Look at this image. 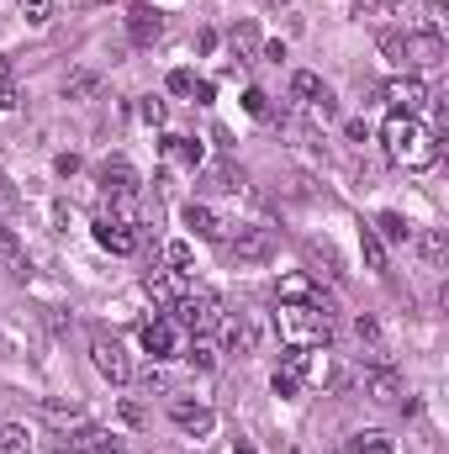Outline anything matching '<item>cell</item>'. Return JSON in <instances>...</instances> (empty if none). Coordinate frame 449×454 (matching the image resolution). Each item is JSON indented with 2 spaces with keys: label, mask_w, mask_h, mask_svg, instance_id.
<instances>
[{
  "label": "cell",
  "mask_w": 449,
  "mask_h": 454,
  "mask_svg": "<svg viewBox=\"0 0 449 454\" xmlns=\"http://www.w3.org/2000/svg\"><path fill=\"white\" fill-rule=\"evenodd\" d=\"M11 212H16V185H11V180H0V223H5Z\"/></svg>",
  "instance_id": "obj_41"
},
{
  "label": "cell",
  "mask_w": 449,
  "mask_h": 454,
  "mask_svg": "<svg viewBox=\"0 0 449 454\" xmlns=\"http://www.w3.org/2000/svg\"><path fill=\"white\" fill-rule=\"evenodd\" d=\"M164 264L185 275V270H191V243H185V238H169V243H164Z\"/></svg>",
  "instance_id": "obj_33"
},
{
  "label": "cell",
  "mask_w": 449,
  "mask_h": 454,
  "mask_svg": "<svg viewBox=\"0 0 449 454\" xmlns=\"http://www.w3.org/2000/svg\"><path fill=\"white\" fill-rule=\"evenodd\" d=\"M64 90H69V96H91V90H96V74H75Z\"/></svg>",
  "instance_id": "obj_42"
},
{
  "label": "cell",
  "mask_w": 449,
  "mask_h": 454,
  "mask_svg": "<svg viewBox=\"0 0 449 454\" xmlns=\"http://www.w3.org/2000/svg\"><path fill=\"white\" fill-rule=\"evenodd\" d=\"M227 43H232V53H238L243 64H254V59H259V48H264V43H259V27H254V21L232 27V32H227Z\"/></svg>",
  "instance_id": "obj_22"
},
{
  "label": "cell",
  "mask_w": 449,
  "mask_h": 454,
  "mask_svg": "<svg viewBox=\"0 0 449 454\" xmlns=\"http://www.w3.org/2000/svg\"><path fill=\"white\" fill-rule=\"evenodd\" d=\"M101 185H106V196H138L143 191V180H138V169L127 159H106L101 164Z\"/></svg>",
  "instance_id": "obj_17"
},
{
  "label": "cell",
  "mask_w": 449,
  "mask_h": 454,
  "mask_svg": "<svg viewBox=\"0 0 449 454\" xmlns=\"http://www.w3.org/2000/svg\"><path fill=\"white\" fill-rule=\"evenodd\" d=\"M375 238H381V243H413V227H407L402 212H381V217H375Z\"/></svg>",
  "instance_id": "obj_24"
},
{
  "label": "cell",
  "mask_w": 449,
  "mask_h": 454,
  "mask_svg": "<svg viewBox=\"0 0 449 454\" xmlns=\"http://www.w3.org/2000/svg\"><path fill=\"white\" fill-rule=\"evenodd\" d=\"M445 64V37H434V32H407V69L423 80V74H434Z\"/></svg>",
  "instance_id": "obj_7"
},
{
  "label": "cell",
  "mask_w": 449,
  "mask_h": 454,
  "mask_svg": "<svg viewBox=\"0 0 449 454\" xmlns=\"http://www.w3.org/2000/svg\"><path fill=\"white\" fill-rule=\"evenodd\" d=\"M227 254L238 259V264H259V259H270L275 254V232L270 227H254V223H238L227 227Z\"/></svg>",
  "instance_id": "obj_4"
},
{
  "label": "cell",
  "mask_w": 449,
  "mask_h": 454,
  "mask_svg": "<svg viewBox=\"0 0 449 454\" xmlns=\"http://www.w3.org/2000/svg\"><path fill=\"white\" fill-rule=\"evenodd\" d=\"M359 248H365V264H370L375 275H386V243L375 238V227H365V232H359Z\"/></svg>",
  "instance_id": "obj_31"
},
{
  "label": "cell",
  "mask_w": 449,
  "mask_h": 454,
  "mask_svg": "<svg viewBox=\"0 0 449 454\" xmlns=\"http://www.w3.org/2000/svg\"><path fill=\"white\" fill-rule=\"evenodd\" d=\"M365 396H370L375 407H397V402H402V375H397V364H375V370L365 375Z\"/></svg>",
  "instance_id": "obj_12"
},
{
  "label": "cell",
  "mask_w": 449,
  "mask_h": 454,
  "mask_svg": "<svg viewBox=\"0 0 449 454\" xmlns=\"http://www.w3.org/2000/svg\"><path fill=\"white\" fill-rule=\"evenodd\" d=\"M343 132H349V137H354V143H365V137H370V127H365V121H359V116H354V121H343Z\"/></svg>",
  "instance_id": "obj_46"
},
{
  "label": "cell",
  "mask_w": 449,
  "mask_h": 454,
  "mask_svg": "<svg viewBox=\"0 0 449 454\" xmlns=\"http://www.w3.org/2000/svg\"><path fill=\"white\" fill-rule=\"evenodd\" d=\"M291 96H296L302 106H312V101H323V96H328V85H323V74L296 69V74H291Z\"/></svg>",
  "instance_id": "obj_23"
},
{
  "label": "cell",
  "mask_w": 449,
  "mask_h": 454,
  "mask_svg": "<svg viewBox=\"0 0 449 454\" xmlns=\"http://www.w3.org/2000/svg\"><path fill=\"white\" fill-rule=\"evenodd\" d=\"M423 32H434V37L449 32V5L445 0H429V27H423Z\"/></svg>",
  "instance_id": "obj_35"
},
{
  "label": "cell",
  "mask_w": 449,
  "mask_h": 454,
  "mask_svg": "<svg viewBox=\"0 0 449 454\" xmlns=\"http://www.w3.org/2000/svg\"><path fill=\"white\" fill-rule=\"evenodd\" d=\"M169 317H175L185 333H212V328H217V317H223V301H217L207 286H185V291H180V301L169 307Z\"/></svg>",
  "instance_id": "obj_2"
},
{
  "label": "cell",
  "mask_w": 449,
  "mask_h": 454,
  "mask_svg": "<svg viewBox=\"0 0 449 454\" xmlns=\"http://www.w3.org/2000/svg\"><path fill=\"white\" fill-rule=\"evenodd\" d=\"M164 85H169V96H191V90H196V74H191V69H175Z\"/></svg>",
  "instance_id": "obj_39"
},
{
  "label": "cell",
  "mask_w": 449,
  "mask_h": 454,
  "mask_svg": "<svg viewBox=\"0 0 449 454\" xmlns=\"http://www.w3.org/2000/svg\"><path fill=\"white\" fill-rule=\"evenodd\" d=\"M159 148H164V159H169L175 169H191V175L201 169V143H196V137H180V132H169Z\"/></svg>",
  "instance_id": "obj_19"
},
{
  "label": "cell",
  "mask_w": 449,
  "mask_h": 454,
  "mask_svg": "<svg viewBox=\"0 0 449 454\" xmlns=\"http://www.w3.org/2000/svg\"><path fill=\"white\" fill-rule=\"evenodd\" d=\"M413 248H418V259H423L429 270H445V259H449V238L439 232V227H423V232H413Z\"/></svg>",
  "instance_id": "obj_20"
},
{
  "label": "cell",
  "mask_w": 449,
  "mask_h": 454,
  "mask_svg": "<svg viewBox=\"0 0 449 454\" xmlns=\"http://www.w3.org/2000/svg\"><path fill=\"white\" fill-rule=\"evenodd\" d=\"M307 116H312L318 127H328V121H334V116H338V101H334V90H328L323 101H312V106H307Z\"/></svg>",
  "instance_id": "obj_37"
},
{
  "label": "cell",
  "mask_w": 449,
  "mask_h": 454,
  "mask_svg": "<svg viewBox=\"0 0 449 454\" xmlns=\"http://www.w3.org/2000/svg\"><path fill=\"white\" fill-rule=\"evenodd\" d=\"M354 333H359V343H365V339L375 343V339H381V323H375V317L365 312V317H354Z\"/></svg>",
  "instance_id": "obj_40"
},
{
  "label": "cell",
  "mask_w": 449,
  "mask_h": 454,
  "mask_svg": "<svg viewBox=\"0 0 449 454\" xmlns=\"http://www.w3.org/2000/svg\"><path fill=\"white\" fill-rule=\"evenodd\" d=\"M0 275H21V243L5 223H0Z\"/></svg>",
  "instance_id": "obj_28"
},
{
  "label": "cell",
  "mask_w": 449,
  "mask_h": 454,
  "mask_svg": "<svg viewBox=\"0 0 449 454\" xmlns=\"http://www.w3.org/2000/svg\"><path fill=\"white\" fill-rule=\"evenodd\" d=\"M96 243L101 248H112V254H138V243H143V232L132 223H122V217H96Z\"/></svg>",
  "instance_id": "obj_10"
},
{
  "label": "cell",
  "mask_w": 449,
  "mask_h": 454,
  "mask_svg": "<svg viewBox=\"0 0 449 454\" xmlns=\"http://www.w3.org/2000/svg\"><path fill=\"white\" fill-rule=\"evenodd\" d=\"M169 418H175V428H180V434H191V439H207V434L217 428V412H212L207 402H185V396H175V402H169Z\"/></svg>",
  "instance_id": "obj_8"
},
{
  "label": "cell",
  "mask_w": 449,
  "mask_h": 454,
  "mask_svg": "<svg viewBox=\"0 0 449 454\" xmlns=\"http://www.w3.org/2000/svg\"><path fill=\"white\" fill-rule=\"evenodd\" d=\"M185 286H191V280H185L180 270H159V275H148V280H143V291H148V296H154L164 312L180 301V291H185Z\"/></svg>",
  "instance_id": "obj_18"
},
{
  "label": "cell",
  "mask_w": 449,
  "mask_h": 454,
  "mask_svg": "<svg viewBox=\"0 0 449 454\" xmlns=\"http://www.w3.org/2000/svg\"><path fill=\"white\" fill-rule=\"evenodd\" d=\"M375 48H381L386 64H407V32H391V27H386V32L375 37Z\"/></svg>",
  "instance_id": "obj_29"
},
{
  "label": "cell",
  "mask_w": 449,
  "mask_h": 454,
  "mask_svg": "<svg viewBox=\"0 0 449 454\" xmlns=\"http://www.w3.org/2000/svg\"><path fill=\"white\" fill-rule=\"evenodd\" d=\"M91 364H96L112 386H127V380H132V359H127L122 339H112V333H96V339H91Z\"/></svg>",
  "instance_id": "obj_6"
},
{
  "label": "cell",
  "mask_w": 449,
  "mask_h": 454,
  "mask_svg": "<svg viewBox=\"0 0 449 454\" xmlns=\"http://www.w3.org/2000/svg\"><path fill=\"white\" fill-rule=\"evenodd\" d=\"M232 454H254V444H243V439H238V444H232Z\"/></svg>",
  "instance_id": "obj_47"
},
{
  "label": "cell",
  "mask_w": 449,
  "mask_h": 454,
  "mask_svg": "<svg viewBox=\"0 0 449 454\" xmlns=\"http://www.w3.org/2000/svg\"><path fill=\"white\" fill-rule=\"evenodd\" d=\"M138 112H143V121H154V127H159V121H164V101H154V96H148Z\"/></svg>",
  "instance_id": "obj_43"
},
{
  "label": "cell",
  "mask_w": 449,
  "mask_h": 454,
  "mask_svg": "<svg viewBox=\"0 0 449 454\" xmlns=\"http://www.w3.org/2000/svg\"><path fill=\"white\" fill-rule=\"evenodd\" d=\"M0 454H32V428L27 423H0Z\"/></svg>",
  "instance_id": "obj_27"
},
{
  "label": "cell",
  "mask_w": 449,
  "mask_h": 454,
  "mask_svg": "<svg viewBox=\"0 0 449 454\" xmlns=\"http://www.w3.org/2000/svg\"><path fill=\"white\" fill-rule=\"evenodd\" d=\"M43 418L53 423V428H91V412H85V402H64V396H43Z\"/></svg>",
  "instance_id": "obj_14"
},
{
  "label": "cell",
  "mask_w": 449,
  "mask_h": 454,
  "mask_svg": "<svg viewBox=\"0 0 449 454\" xmlns=\"http://www.w3.org/2000/svg\"><path fill=\"white\" fill-rule=\"evenodd\" d=\"M386 11H391V0H349V16H359V21H365V16L375 21V16H386Z\"/></svg>",
  "instance_id": "obj_36"
},
{
  "label": "cell",
  "mask_w": 449,
  "mask_h": 454,
  "mask_svg": "<svg viewBox=\"0 0 449 454\" xmlns=\"http://www.w3.org/2000/svg\"><path fill=\"white\" fill-rule=\"evenodd\" d=\"M59 454H80V450H59Z\"/></svg>",
  "instance_id": "obj_48"
},
{
  "label": "cell",
  "mask_w": 449,
  "mask_h": 454,
  "mask_svg": "<svg viewBox=\"0 0 449 454\" xmlns=\"http://www.w3.org/2000/svg\"><path fill=\"white\" fill-rule=\"evenodd\" d=\"M21 16H27V27H48L53 21V0H21Z\"/></svg>",
  "instance_id": "obj_34"
},
{
  "label": "cell",
  "mask_w": 449,
  "mask_h": 454,
  "mask_svg": "<svg viewBox=\"0 0 449 454\" xmlns=\"http://www.w3.org/2000/svg\"><path fill=\"white\" fill-rule=\"evenodd\" d=\"M143 391H169V380H164V370H148V375H143Z\"/></svg>",
  "instance_id": "obj_44"
},
{
  "label": "cell",
  "mask_w": 449,
  "mask_h": 454,
  "mask_svg": "<svg viewBox=\"0 0 449 454\" xmlns=\"http://www.w3.org/2000/svg\"><path fill=\"white\" fill-rule=\"evenodd\" d=\"M80 454H127L122 439L106 434V428H80Z\"/></svg>",
  "instance_id": "obj_25"
},
{
  "label": "cell",
  "mask_w": 449,
  "mask_h": 454,
  "mask_svg": "<svg viewBox=\"0 0 449 454\" xmlns=\"http://www.w3.org/2000/svg\"><path fill=\"white\" fill-rule=\"evenodd\" d=\"M159 32H164V11H154V5H132V16H127V37H132L138 48H148V43H159Z\"/></svg>",
  "instance_id": "obj_16"
},
{
  "label": "cell",
  "mask_w": 449,
  "mask_h": 454,
  "mask_svg": "<svg viewBox=\"0 0 449 454\" xmlns=\"http://www.w3.org/2000/svg\"><path fill=\"white\" fill-rule=\"evenodd\" d=\"M16 106H21V85H16L11 59H0V112H16Z\"/></svg>",
  "instance_id": "obj_30"
},
{
  "label": "cell",
  "mask_w": 449,
  "mask_h": 454,
  "mask_svg": "<svg viewBox=\"0 0 449 454\" xmlns=\"http://www.w3.org/2000/svg\"><path fill=\"white\" fill-rule=\"evenodd\" d=\"M238 185H243V169H238V164H212V169H207V191H217V196H232Z\"/></svg>",
  "instance_id": "obj_26"
},
{
  "label": "cell",
  "mask_w": 449,
  "mask_h": 454,
  "mask_svg": "<svg viewBox=\"0 0 449 454\" xmlns=\"http://www.w3.org/2000/svg\"><path fill=\"white\" fill-rule=\"evenodd\" d=\"M354 454H397V439H386L381 428H370V434L354 439Z\"/></svg>",
  "instance_id": "obj_32"
},
{
  "label": "cell",
  "mask_w": 449,
  "mask_h": 454,
  "mask_svg": "<svg viewBox=\"0 0 449 454\" xmlns=\"http://www.w3.org/2000/svg\"><path fill=\"white\" fill-rule=\"evenodd\" d=\"M381 96L391 101V112H407V116H418L423 106H429V85H423L418 74H402V80H386V85H381Z\"/></svg>",
  "instance_id": "obj_9"
},
{
  "label": "cell",
  "mask_w": 449,
  "mask_h": 454,
  "mask_svg": "<svg viewBox=\"0 0 449 454\" xmlns=\"http://www.w3.org/2000/svg\"><path fill=\"white\" fill-rule=\"evenodd\" d=\"M275 323H280L286 348H323V343H334V301H323V307H312V301H280Z\"/></svg>",
  "instance_id": "obj_1"
},
{
  "label": "cell",
  "mask_w": 449,
  "mask_h": 454,
  "mask_svg": "<svg viewBox=\"0 0 449 454\" xmlns=\"http://www.w3.org/2000/svg\"><path fill=\"white\" fill-rule=\"evenodd\" d=\"M275 296H280V301H312V307H323V301H328V296H323V286H318L312 275H302V270L280 275V280H275Z\"/></svg>",
  "instance_id": "obj_13"
},
{
  "label": "cell",
  "mask_w": 449,
  "mask_h": 454,
  "mask_svg": "<svg viewBox=\"0 0 449 454\" xmlns=\"http://www.w3.org/2000/svg\"><path fill=\"white\" fill-rule=\"evenodd\" d=\"M212 333L223 343V354H238V359H248V354L259 348V323H254V312H223Z\"/></svg>",
  "instance_id": "obj_3"
},
{
  "label": "cell",
  "mask_w": 449,
  "mask_h": 454,
  "mask_svg": "<svg viewBox=\"0 0 449 454\" xmlns=\"http://www.w3.org/2000/svg\"><path fill=\"white\" fill-rule=\"evenodd\" d=\"M138 339H143V348H148V354H154V364H159V359H175V354H185V339H191V333H185V328H180V323L164 312V317L143 323V333H138Z\"/></svg>",
  "instance_id": "obj_5"
},
{
  "label": "cell",
  "mask_w": 449,
  "mask_h": 454,
  "mask_svg": "<svg viewBox=\"0 0 449 454\" xmlns=\"http://www.w3.org/2000/svg\"><path fill=\"white\" fill-rule=\"evenodd\" d=\"M270 386H275V396H296V391L307 386V348H286Z\"/></svg>",
  "instance_id": "obj_11"
},
{
  "label": "cell",
  "mask_w": 449,
  "mask_h": 454,
  "mask_svg": "<svg viewBox=\"0 0 449 454\" xmlns=\"http://www.w3.org/2000/svg\"><path fill=\"white\" fill-rule=\"evenodd\" d=\"M185 359H191L196 370H217V364H223V343H217V333H191V339H185Z\"/></svg>",
  "instance_id": "obj_21"
},
{
  "label": "cell",
  "mask_w": 449,
  "mask_h": 454,
  "mask_svg": "<svg viewBox=\"0 0 449 454\" xmlns=\"http://www.w3.org/2000/svg\"><path fill=\"white\" fill-rule=\"evenodd\" d=\"M191 96H196V101H201V106H207V101H212V96H217V85H212V80H196V90H191Z\"/></svg>",
  "instance_id": "obj_45"
},
{
  "label": "cell",
  "mask_w": 449,
  "mask_h": 454,
  "mask_svg": "<svg viewBox=\"0 0 449 454\" xmlns=\"http://www.w3.org/2000/svg\"><path fill=\"white\" fill-rule=\"evenodd\" d=\"M243 112L264 121V116H270V96H264V90H243Z\"/></svg>",
  "instance_id": "obj_38"
},
{
  "label": "cell",
  "mask_w": 449,
  "mask_h": 454,
  "mask_svg": "<svg viewBox=\"0 0 449 454\" xmlns=\"http://www.w3.org/2000/svg\"><path fill=\"white\" fill-rule=\"evenodd\" d=\"M185 227H191L196 238H212V243H223L232 223H223V217H217L207 201H185Z\"/></svg>",
  "instance_id": "obj_15"
}]
</instances>
